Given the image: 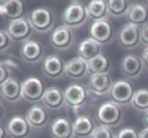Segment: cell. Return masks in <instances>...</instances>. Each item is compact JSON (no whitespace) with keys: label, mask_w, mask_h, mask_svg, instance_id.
I'll use <instances>...</instances> for the list:
<instances>
[{"label":"cell","mask_w":148,"mask_h":138,"mask_svg":"<svg viewBox=\"0 0 148 138\" xmlns=\"http://www.w3.org/2000/svg\"><path fill=\"white\" fill-rule=\"evenodd\" d=\"M88 67H89V72L92 74H105V73H109L111 68V63L106 55L100 54L88 61Z\"/></svg>","instance_id":"obj_26"},{"label":"cell","mask_w":148,"mask_h":138,"mask_svg":"<svg viewBox=\"0 0 148 138\" xmlns=\"http://www.w3.org/2000/svg\"><path fill=\"white\" fill-rule=\"evenodd\" d=\"M123 118V110L119 105H116L112 101L103 102L98 107L97 111V119L101 125L107 128L116 127Z\"/></svg>","instance_id":"obj_3"},{"label":"cell","mask_w":148,"mask_h":138,"mask_svg":"<svg viewBox=\"0 0 148 138\" xmlns=\"http://www.w3.org/2000/svg\"><path fill=\"white\" fill-rule=\"evenodd\" d=\"M143 123L146 125V128H148V111L144 114V118H143Z\"/></svg>","instance_id":"obj_38"},{"label":"cell","mask_w":148,"mask_h":138,"mask_svg":"<svg viewBox=\"0 0 148 138\" xmlns=\"http://www.w3.org/2000/svg\"><path fill=\"white\" fill-rule=\"evenodd\" d=\"M10 41L12 40L9 38L7 31L0 30V53H3V51L7 50V49L9 47V45H10Z\"/></svg>","instance_id":"obj_32"},{"label":"cell","mask_w":148,"mask_h":138,"mask_svg":"<svg viewBox=\"0 0 148 138\" xmlns=\"http://www.w3.org/2000/svg\"><path fill=\"white\" fill-rule=\"evenodd\" d=\"M29 22L33 30L38 31V32H47V31H51L54 27L55 17L51 9L40 7L32 10L29 15Z\"/></svg>","instance_id":"obj_4"},{"label":"cell","mask_w":148,"mask_h":138,"mask_svg":"<svg viewBox=\"0 0 148 138\" xmlns=\"http://www.w3.org/2000/svg\"><path fill=\"white\" fill-rule=\"evenodd\" d=\"M132 106L140 113L148 111V88H139L135 91L132 100Z\"/></svg>","instance_id":"obj_28"},{"label":"cell","mask_w":148,"mask_h":138,"mask_svg":"<svg viewBox=\"0 0 148 138\" xmlns=\"http://www.w3.org/2000/svg\"><path fill=\"white\" fill-rule=\"evenodd\" d=\"M4 113H5L4 106H3V105H1V102H0V120H1L3 116H4Z\"/></svg>","instance_id":"obj_37"},{"label":"cell","mask_w":148,"mask_h":138,"mask_svg":"<svg viewBox=\"0 0 148 138\" xmlns=\"http://www.w3.org/2000/svg\"><path fill=\"white\" fill-rule=\"evenodd\" d=\"M143 63L139 56L134 54H128L120 61V70L121 74L129 79L138 78L142 73H143Z\"/></svg>","instance_id":"obj_9"},{"label":"cell","mask_w":148,"mask_h":138,"mask_svg":"<svg viewBox=\"0 0 148 138\" xmlns=\"http://www.w3.org/2000/svg\"><path fill=\"white\" fill-rule=\"evenodd\" d=\"M26 120L28 122L31 128L35 129H42L49 122V113L45 106L33 105L31 106L26 113Z\"/></svg>","instance_id":"obj_15"},{"label":"cell","mask_w":148,"mask_h":138,"mask_svg":"<svg viewBox=\"0 0 148 138\" xmlns=\"http://www.w3.org/2000/svg\"><path fill=\"white\" fill-rule=\"evenodd\" d=\"M32 31H33V28H32V26H31L29 19L23 17L17 21H10L8 24L7 33L12 41L26 42L29 40L31 35H32Z\"/></svg>","instance_id":"obj_7"},{"label":"cell","mask_w":148,"mask_h":138,"mask_svg":"<svg viewBox=\"0 0 148 138\" xmlns=\"http://www.w3.org/2000/svg\"><path fill=\"white\" fill-rule=\"evenodd\" d=\"M88 95H89L88 88H86L82 84L73 83L69 84L64 90V100H65V104L69 107H72L74 110H78L87 102Z\"/></svg>","instance_id":"obj_5"},{"label":"cell","mask_w":148,"mask_h":138,"mask_svg":"<svg viewBox=\"0 0 148 138\" xmlns=\"http://www.w3.org/2000/svg\"><path fill=\"white\" fill-rule=\"evenodd\" d=\"M89 73L88 61L75 56L65 63V74L72 79H82Z\"/></svg>","instance_id":"obj_17"},{"label":"cell","mask_w":148,"mask_h":138,"mask_svg":"<svg viewBox=\"0 0 148 138\" xmlns=\"http://www.w3.org/2000/svg\"><path fill=\"white\" fill-rule=\"evenodd\" d=\"M0 93L8 102H17L22 99V83L14 77H9L0 87Z\"/></svg>","instance_id":"obj_16"},{"label":"cell","mask_w":148,"mask_h":138,"mask_svg":"<svg viewBox=\"0 0 148 138\" xmlns=\"http://www.w3.org/2000/svg\"><path fill=\"white\" fill-rule=\"evenodd\" d=\"M74 136L78 138H91L93 130L96 129V123L87 115H79L73 122Z\"/></svg>","instance_id":"obj_19"},{"label":"cell","mask_w":148,"mask_h":138,"mask_svg":"<svg viewBox=\"0 0 148 138\" xmlns=\"http://www.w3.org/2000/svg\"><path fill=\"white\" fill-rule=\"evenodd\" d=\"M100 54H102L101 53V45L97 44L91 37L84 38L78 46V56L87 61L92 60L93 58H96Z\"/></svg>","instance_id":"obj_24"},{"label":"cell","mask_w":148,"mask_h":138,"mask_svg":"<svg viewBox=\"0 0 148 138\" xmlns=\"http://www.w3.org/2000/svg\"><path fill=\"white\" fill-rule=\"evenodd\" d=\"M15 69H18V65L12 60H1L0 61V87L5 81L9 78V74L13 73Z\"/></svg>","instance_id":"obj_29"},{"label":"cell","mask_w":148,"mask_h":138,"mask_svg":"<svg viewBox=\"0 0 148 138\" xmlns=\"http://www.w3.org/2000/svg\"><path fill=\"white\" fill-rule=\"evenodd\" d=\"M129 23L137 27H143L148 23V8L144 4H132L128 12Z\"/></svg>","instance_id":"obj_22"},{"label":"cell","mask_w":148,"mask_h":138,"mask_svg":"<svg viewBox=\"0 0 148 138\" xmlns=\"http://www.w3.org/2000/svg\"><path fill=\"white\" fill-rule=\"evenodd\" d=\"M114 82L109 73L105 74H91L88 82V91L97 96H103L111 91Z\"/></svg>","instance_id":"obj_14"},{"label":"cell","mask_w":148,"mask_h":138,"mask_svg":"<svg viewBox=\"0 0 148 138\" xmlns=\"http://www.w3.org/2000/svg\"><path fill=\"white\" fill-rule=\"evenodd\" d=\"M130 3L128 0H109L107 1V10L112 17H123L128 14L130 9Z\"/></svg>","instance_id":"obj_27"},{"label":"cell","mask_w":148,"mask_h":138,"mask_svg":"<svg viewBox=\"0 0 148 138\" xmlns=\"http://www.w3.org/2000/svg\"><path fill=\"white\" fill-rule=\"evenodd\" d=\"M140 44L148 47V23L140 27Z\"/></svg>","instance_id":"obj_33"},{"label":"cell","mask_w":148,"mask_h":138,"mask_svg":"<svg viewBox=\"0 0 148 138\" xmlns=\"http://www.w3.org/2000/svg\"><path fill=\"white\" fill-rule=\"evenodd\" d=\"M74 35L72 28L66 26H59L56 27L51 33L50 44L52 47L56 50H68L73 45Z\"/></svg>","instance_id":"obj_12"},{"label":"cell","mask_w":148,"mask_h":138,"mask_svg":"<svg viewBox=\"0 0 148 138\" xmlns=\"http://www.w3.org/2000/svg\"><path fill=\"white\" fill-rule=\"evenodd\" d=\"M86 9H87L88 18L93 22L107 19L109 10H107V1H105V0H92L86 5Z\"/></svg>","instance_id":"obj_25"},{"label":"cell","mask_w":148,"mask_h":138,"mask_svg":"<svg viewBox=\"0 0 148 138\" xmlns=\"http://www.w3.org/2000/svg\"><path fill=\"white\" fill-rule=\"evenodd\" d=\"M29 130L31 127L24 116H14L7 125L8 136L10 138H27Z\"/></svg>","instance_id":"obj_20"},{"label":"cell","mask_w":148,"mask_h":138,"mask_svg":"<svg viewBox=\"0 0 148 138\" xmlns=\"http://www.w3.org/2000/svg\"><path fill=\"white\" fill-rule=\"evenodd\" d=\"M1 7V15L10 21H17L23 18L24 14V4L21 0H5L0 3Z\"/></svg>","instance_id":"obj_21"},{"label":"cell","mask_w":148,"mask_h":138,"mask_svg":"<svg viewBox=\"0 0 148 138\" xmlns=\"http://www.w3.org/2000/svg\"><path fill=\"white\" fill-rule=\"evenodd\" d=\"M139 138H148V128H143L139 132Z\"/></svg>","instance_id":"obj_36"},{"label":"cell","mask_w":148,"mask_h":138,"mask_svg":"<svg viewBox=\"0 0 148 138\" xmlns=\"http://www.w3.org/2000/svg\"><path fill=\"white\" fill-rule=\"evenodd\" d=\"M46 88L41 79L29 77L22 82V99L28 102H38L42 100Z\"/></svg>","instance_id":"obj_6"},{"label":"cell","mask_w":148,"mask_h":138,"mask_svg":"<svg viewBox=\"0 0 148 138\" xmlns=\"http://www.w3.org/2000/svg\"><path fill=\"white\" fill-rule=\"evenodd\" d=\"M119 44L124 49H134L140 44V28L132 23H128L120 30Z\"/></svg>","instance_id":"obj_13"},{"label":"cell","mask_w":148,"mask_h":138,"mask_svg":"<svg viewBox=\"0 0 148 138\" xmlns=\"http://www.w3.org/2000/svg\"><path fill=\"white\" fill-rule=\"evenodd\" d=\"M0 15H1V7H0Z\"/></svg>","instance_id":"obj_39"},{"label":"cell","mask_w":148,"mask_h":138,"mask_svg":"<svg viewBox=\"0 0 148 138\" xmlns=\"http://www.w3.org/2000/svg\"><path fill=\"white\" fill-rule=\"evenodd\" d=\"M135 91L137 90L134 88L132 82H129L128 79H119V81L114 82L112 87H111L110 91L111 101L119 106L132 104Z\"/></svg>","instance_id":"obj_2"},{"label":"cell","mask_w":148,"mask_h":138,"mask_svg":"<svg viewBox=\"0 0 148 138\" xmlns=\"http://www.w3.org/2000/svg\"><path fill=\"white\" fill-rule=\"evenodd\" d=\"M42 105L49 110H59L64 106V91H61L58 87H49L46 88L44 96L41 100Z\"/></svg>","instance_id":"obj_18"},{"label":"cell","mask_w":148,"mask_h":138,"mask_svg":"<svg viewBox=\"0 0 148 138\" xmlns=\"http://www.w3.org/2000/svg\"><path fill=\"white\" fill-rule=\"evenodd\" d=\"M42 73L50 79H59L65 74V61L58 55H49L42 60Z\"/></svg>","instance_id":"obj_11"},{"label":"cell","mask_w":148,"mask_h":138,"mask_svg":"<svg viewBox=\"0 0 148 138\" xmlns=\"http://www.w3.org/2000/svg\"><path fill=\"white\" fill-rule=\"evenodd\" d=\"M91 138H115L112 130L107 127H103V125H100V127H96V129L93 130Z\"/></svg>","instance_id":"obj_30"},{"label":"cell","mask_w":148,"mask_h":138,"mask_svg":"<svg viewBox=\"0 0 148 138\" xmlns=\"http://www.w3.org/2000/svg\"><path fill=\"white\" fill-rule=\"evenodd\" d=\"M7 136H8L7 128H4L1 124H0V138H7Z\"/></svg>","instance_id":"obj_35"},{"label":"cell","mask_w":148,"mask_h":138,"mask_svg":"<svg viewBox=\"0 0 148 138\" xmlns=\"http://www.w3.org/2000/svg\"><path fill=\"white\" fill-rule=\"evenodd\" d=\"M19 55L27 63H38L44 59L45 49L41 42L35 41V40H28L21 45Z\"/></svg>","instance_id":"obj_10"},{"label":"cell","mask_w":148,"mask_h":138,"mask_svg":"<svg viewBox=\"0 0 148 138\" xmlns=\"http://www.w3.org/2000/svg\"><path fill=\"white\" fill-rule=\"evenodd\" d=\"M114 27L107 19H101L93 22L89 28V37L93 38L97 44L105 45L112 40Z\"/></svg>","instance_id":"obj_8"},{"label":"cell","mask_w":148,"mask_h":138,"mask_svg":"<svg viewBox=\"0 0 148 138\" xmlns=\"http://www.w3.org/2000/svg\"><path fill=\"white\" fill-rule=\"evenodd\" d=\"M116 138H139V132H137L134 128H124L118 133Z\"/></svg>","instance_id":"obj_31"},{"label":"cell","mask_w":148,"mask_h":138,"mask_svg":"<svg viewBox=\"0 0 148 138\" xmlns=\"http://www.w3.org/2000/svg\"><path fill=\"white\" fill-rule=\"evenodd\" d=\"M140 59H142V63H143V65L148 68V47H144L143 53L140 55Z\"/></svg>","instance_id":"obj_34"},{"label":"cell","mask_w":148,"mask_h":138,"mask_svg":"<svg viewBox=\"0 0 148 138\" xmlns=\"http://www.w3.org/2000/svg\"><path fill=\"white\" fill-rule=\"evenodd\" d=\"M51 136L52 138H73V123L65 118L55 119L51 124Z\"/></svg>","instance_id":"obj_23"},{"label":"cell","mask_w":148,"mask_h":138,"mask_svg":"<svg viewBox=\"0 0 148 138\" xmlns=\"http://www.w3.org/2000/svg\"><path fill=\"white\" fill-rule=\"evenodd\" d=\"M88 19L87 9L86 5L81 1H73L65 8L63 14V22L64 26L69 28H78L83 26Z\"/></svg>","instance_id":"obj_1"}]
</instances>
